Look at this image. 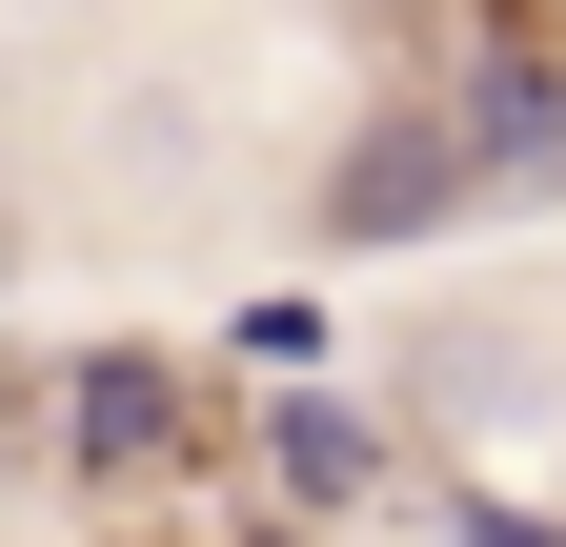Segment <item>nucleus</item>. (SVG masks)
Instances as JSON below:
<instances>
[{
	"instance_id": "1",
	"label": "nucleus",
	"mask_w": 566,
	"mask_h": 547,
	"mask_svg": "<svg viewBox=\"0 0 566 547\" xmlns=\"http://www.w3.org/2000/svg\"><path fill=\"white\" fill-rule=\"evenodd\" d=\"M485 163H465V122H385V143H344L324 183V244H424V224H465Z\"/></svg>"
},
{
	"instance_id": "2",
	"label": "nucleus",
	"mask_w": 566,
	"mask_h": 547,
	"mask_svg": "<svg viewBox=\"0 0 566 547\" xmlns=\"http://www.w3.org/2000/svg\"><path fill=\"white\" fill-rule=\"evenodd\" d=\"M61 426H82V466H182V365L163 345H82L61 365Z\"/></svg>"
},
{
	"instance_id": "3",
	"label": "nucleus",
	"mask_w": 566,
	"mask_h": 547,
	"mask_svg": "<svg viewBox=\"0 0 566 547\" xmlns=\"http://www.w3.org/2000/svg\"><path fill=\"white\" fill-rule=\"evenodd\" d=\"M263 487L304 507V527H324V507H365V487H385V426H365V405H344V385H304V405H283V426H263Z\"/></svg>"
},
{
	"instance_id": "4",
	"label": "nucleus",
	"mask_w": 566,
	"mask_h": 547,
	"mask_svg": "<svg viewBox=\"0 0 566 547\" xmlns=\"http://www.w3.org/2000/svg\"><path fill=\"white\" fill-rule=\"evenodd\" d=\"M465 163L485 183H546L566 163V61H485V82H465Z\"/></svg>"
},
{
	"instance_id": "5",
	"label": "nucleus",
	"mask_w": 566,
	"mask_h": 547,
	"mask_svg": "<svg viewBox=\"0 0 566 547\" xmlns=\"http://www.w3.org/2000/svg\"><path fill=\"white\" fill-rule=\"evenodd\" d=\"M465 547H566V527H526V507H465Z\"/></svg>"
}]
</instances>
